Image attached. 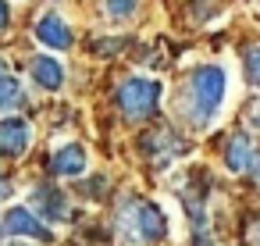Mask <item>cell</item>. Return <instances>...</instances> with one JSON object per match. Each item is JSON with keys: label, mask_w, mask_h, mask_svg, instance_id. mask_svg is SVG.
I'll list each match as a JSON object with an SVG mask.
<instances>
[{"label": "cell", "mask_w": 260, "mask_h": 246, "mask_svg": "<svg viewBox=\"0 0 260 246\" xmlns=\"http://www.w3.org/2000/svg\"><path fill=\"white\" fill-rule=\"evenodd\" d=\"M224 89H228V75L217 65H203L189 75V82H185V118H189L192 129H207L217 118V111L224 104Z\"/></svg>", "instance_id": "obj_1"}, {"label": "cell", "mask_w": 260, "mask_h": 246, "mask_svg": "<svg viewBox=\"0 0 260 246\" xmlns=\"http://www.w3.org/2000/svg\"><path fill=\"white\" fill-rule=\"evenodd\" d=\"M118 235L125 246H146L168 235V218L157 203L128 196L118 210Z\"/></svg>", "instance_id": "obj_2"}, {"label": "cell", "mask_w": 260, "mask_h": 246, "mask_svg": "<svg viewBox=\"0 0 260 246\" xmlns=\"http://www.w3.org/2000/svg\"><path fill=\"white\" fill-rule=\"evenodd\" d=\"M118 107L128 114V118H150L157 107H160V82L157 79H143V75H132L118 86Z\"/></svg>", "instance_id": "obj_3"}, {"label": "cell", "mask_w": 260, "mask_h": 246, "mask_svg": "<svg viewBox=\"0 0 260 246\" xmlns=\"http://www.w3.org/2000/svg\"><path fill=\"white\" fill-rule=\"evenodd\" d=\"M4 232L8 235H25V239H36V242H50V228L36 218V210L29 207H8L4 214Z\"/></svg>", "instance_id": "obj_4"}, {"label": "cell", "mask_w": 260, "mask_h": 246, "mask_svg": "<svg viewBox=\"0 0 260 246\" xmlns=\"http://www.w3.org/2000/svg\"><path fill=\"white\" fill-rule=\"evenodd\" d=\"M32 143V129L25 118H8V121H0V153H8V157H22Z\"/></svg>", "instance_id": "obj_5"}, {"label": "cell", "mask_w": 260, "mask_h": 246, "mask_svg": "<svg viewBox=\"0 0 260 246\" xmlns=\"http://www.w3.org/2000/svg\"><path fill=\"white\" fill-rule=\"evenodd\" d=\"M36 40H40L43 47H50V50H68V47H72V29H68V22H64L57 11H47V15L36 22Z\"/></svg>", "instance_id": "obj_6"}, {"label": "cell", "mask_w": 260, "mask_h": 246, "mask_svg": "<svg viewBox=\"0 0 260 246\" xmlns=\"http://www.w3.org/2000/svg\"><path fill=\"white\" fill-rule=\"evenodd\" d=\"M253 157H256V146H253L249 132H235V136L228 139V146H224V164H228V171H249Z\"/></svg>", "instance_id": "obj_7"}, {"label": "cell", "mask_w": 260, "mask_h": 246, "mask_svg": "<svg viewBox=\"0 0 260 246\" xmlns=\"http://www.w3.org/2000/svg\"><path fill=\"white\" fill-rule=\"evenodd\" d=\"M32 207L47 218V221H68V200L54 189V186H40L32 193Z\"/></svg>", "instance_id": "obj_8"}, {"label": "cell", "mask_w": 260, "mask_h": 246, "mask_svg": "<svg viewBox=\"0 0 260 246\" xmlns=\"http://www.w3.org/2000/svg\"><path fill=\"white\" fill-rule=\"evenodd\" d=\"M86 150L79 146V143H68V146H61L57 153H54V161H50V168H54V175H64V178H75V175H82L86 171Z\"/></svg>", "instance_id": "obj_9"}, {"label": "cell", "mask_w": 260, "mask_h": 246, "mask_svg": "<svg viewBox=\"0 0 260 246\" xmlns=\"http://www.w3.org/2000/svg\"><path fill=\"white\" fill-rule=\"evenodd\" d=\"M143 150H146V157L168 161V157H175V153L182 150V143H178V136H175L171 129H157V132H150V136L143 139Z\"/></svg>", "instance_id": "obj_10"}, {"label": "cell", "mask_w": 260, "mask_h": 246, "mask_svg": "<svg viewBox=\"0 0 260 246\" xmlns=\"http://www.w3.org/2000/svg\"><path fill=\"white\" fill-rule=\"evenodd\" d=\"M29 72H32V79H36L43 89H61V82H64V68H61V61H54V57H36Z\"/></svg>", "instance_id": "obj_11"}, {"label": "cell", "mask_w": 260, "mask_h": 246, "mask_svg": "<svg viewBox=\"0 0 260 246\" xmlns=\"http://www.w3.org/2000/svg\"><path fill=\"white\" fill-rule=\"evenodd\" d=\"M22 104V82L8 72V65L0 61V111H11Z\"/></svg>", "instance_id": "obj_12"}, {"label": "cell", "mask_w": 260, "mask_h": 246, "mask_svg": "<svg viewBox=\"0 0 260 246\" xmlns=\"http://www.w3.org/2000/svg\"><path fill=\"white\" fill-rule=\"evenodd\" d=\"M104 8H107V18L125 22V18H132V15H136L139 0H104Z\"/></svg>", "instance_id": "obj_13"}, {"label": "cell", "mask_w": 260, "mask_h": 246, "mask_svg": "<svg viewBox=\"0 0 260 246\" xmlns=\"http://www.w3.org/2000/svg\"><path fill=\"white\" fill-rule=\"evenodd\" d=\"M246 79L260 89V47H249L246 50Z\"/></svg>", "instance_id": "obj_14"}, {"label": "cell", "mask_w": 260, "mask_h": 246, "mask_svg": "<svg viewBox=\"0 0 260 246\" xmlns=\"http://www.w3.org/2000/svg\"><path fill=\"white\" fill-rule=\"evenodd\" d=\"M246 239H249V246H260V218H253V221H249V232H246Z\"/></svg>", "instance_id": "obj_15"}, {"label": "cell", "mask_w": 260, "mask_h": 246, "mask_svg": "<svg viewBox=\"0 0 260 246\" xmlns=\"http://www.w3.org/2000/svg\"><path fill=\"white\" fill-rule=\"evenodd\" d=\"M249 125L260 129V100H253V107H249Z\"/></svg>", "instance_id": "obj_16"}, {"label": "cell", "mask_w": 260, "mask_h": 246, "mask_svg": "<svg viewBox=\"0 0 260 246\" xmlns=\"http://www.w3.org/2000/svg\"><path fill=\"white\" fill-rule=\"evenodd\" d=\"M8 22H11V11H8V4H4V0H0V33L8 29Z\"/></svg>", "instance_id": "obj_17"}, {"label": "cell", "mask_w": 260, "mask_h": 246, "mask_svg": "<svg viewBox=\"0 0 260 246\" xmlns=\"http://www.w3.org/2000/svg\"><path fill=\"white\" fill-rule=\"evenodd\" d=\"M249 171H253V178H256V182H260V153H256V157H253V164H249Z\"/></svg>", "instance_id": "obj_18"}]
</instances>
